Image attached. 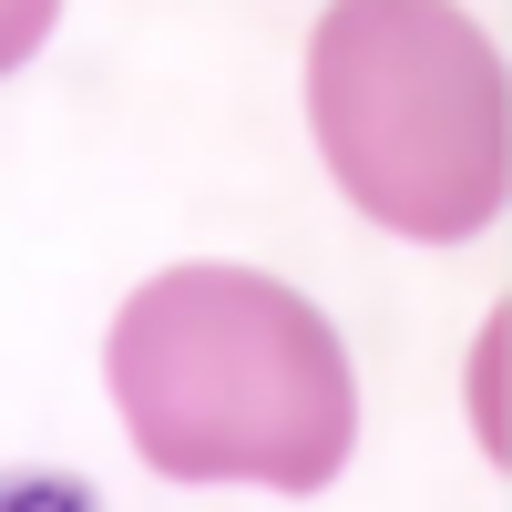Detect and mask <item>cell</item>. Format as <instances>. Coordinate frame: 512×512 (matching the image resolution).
<instances>
[{"mask_svg": "<svg viewBox=\"0 0 512 512\" xmlns=\"http://www.w3.org/2000/svg\"><path fill=\"white\" fill-rule=\"evenodd\" d=\"M113 410L175 482L328 492L359 441V379L338 328L287 277L164 267L113 308Z\"/></svg>", "mask_w": 512, "mask_h": 512, "instance_id": "6da1fadb", "label": "cell"}, {"mask_svg": "<svg viewBox=\"0 0 512 512\" xmlns=\"http://www.w3.org/2000/svg\"><path fill=\"white\" fill-rule=\"evenodd\" d=\"M308 123L338 195L390 236H482L512 195L502 52L441 0H338L308 31Z\"/></svg>", "mask_w": 512, "mask_h": 512, "instance_id": "7a4b0ae2", "label": "cell"}, {"mask_svg": "<svg viewBox=\"0 0 512 512\" xmlns=\"http://www.w3.org/2000/svg\"><path fill=\"white\" fill-rule=\"evenodd\" d=\"M0 512H103V502L62 472H0Z\"/></svg>", "mask_w": 512, "mask_h": 512, "instance_id": "3957f363", "label": "cell"}, {"mask_svg": "<svg viewBox=\"0 0 512 512\" xmlns=\"http://www.w3.org/2000/svg\"><path fill=\"white\" fill-rule=\"evenodd\" d=\"M41 31H52V0H11V11H0V72L21 52H41Z\"/></svg>", "mask_w": 512, "mask_h": 512, "instance_id": "277c9868", "label": "cell"}]
</instances>
